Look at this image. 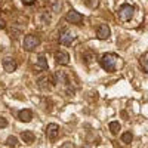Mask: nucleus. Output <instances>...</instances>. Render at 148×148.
<instances>
[{"label": "nucleus", "mask_w": 148, "mask_h": 148, "mask_svg": "<svg viewBox=\"0 0 148 148\" xmlns=\"http://www.w3.org/2000/svg\"><path fill=\"white\" fill-rule=\"evenodd\" d=\"M110 130H111V133H119V130H120V123L119 121H111L110 123Z\"/></svg>", "instance_id": "2eb2a0df"}, {"label": "nucleus", "mask_w": 148, "mask_h": 148, "mask_svg": "<svg viewBox=\"0 0 148 148\" xmlns=\"http://www.w3.org/2000/svg\"><path fill=\"white\" fill-rule=\"evenodd\" d=\"M21 2H22L24 5H33V3L36 2V0H21Z\"/></svg>", "instance_id": "412c9836"}, {"label": "nucleus", "mask_w": 148, "mask_h": 148, "mask_svg": "<svg viewBox=\"0 0 148 148\" xmlns=\"http://www.w3.org/2000/svg\"><path fill=\"white\" fill-rule=\"evenodd\" d=\"M3 68L8 71V73H12V71H15L16 70V61L14 58H5L3 59Z\"/></svg>", "instance_id": "1a4fd4ad"}, {"label": "nucleus", "mask_w": 148, "mask_h": 148, "mask_svg": "<svg viewBox=\"0 0 148 148\" xmlns=\"http://www.w3.org/2000/svg\"><path fill=\"white\" fill-rule=\"evenodd\" d=\"M6 144H8V145H10V147H16V144H18L16 136H9V138L6 139Z\"/></svg>", "instance_id": "f3484780"}, {"label": "nucleus", "mask_w": 148, "mask_h": 148, "mask_svg": "<svg viewBox=\"0 0 148 148\" xmlns=\"http://www.w3.org/2000/svg\"><path fill=\"white\" fill-rule=\"evenodd\" d=\"M132 139H133V135L130 132H126V133L121 135V142H125V144H130Z\"/></svg>", "instance_id": "dca6fc26"}, {"label": "nucleus", "mask_w": 148, "mask_h": 148, "mask_svg": "<svg viewBox=\"0 0 148 148\" xmlns=\"http://www.w3.org/2000/svg\"><path fill=\"white\" fill-rule=\"evenodd\" d=\"M65 19H67L68 22H71V24H77V25L83 22V16L79 14L77 10H74V9H71V10H68V12H67Z\"/></svg>", "instance_id": "39448f33"}, {"label": "nucleus", "mask_w": 148, "mask_h": 148, "mask_svg": "<svg viewBox=\"0 0 148 148\" xmlns=\"http://www.w3.org/2000/svg\"><path fill=\"white\" fill-rule=\"evenodd\" d=\"M34 133L31 132V130H24L22 133H21V139L25 142V144H31V142H34Z\"/></svg>", "instance_id": "9b49d317"}, {"label": "nucleus", "mask_w": 148, "mask_h": 148, "mask_svg": "<svg viewBox=\"0 0 148 148\" xmlns=\"http://www.w3.org/2000/svg\"><path fill=\"white\" fill-rule=\"evenodd\" d=\"M46 135H47L49 139H56L59 136V126L56 125V123H51V125H47Z\"/></svg>", "instance_id": "423d86ee"}, {"label": "nucleus", "mask_w": 148, "mask_h": 148, "mask_svg": "<svg viewBox=\"0 0 148 148\" xmlns=\"http://www.w3.org/2000/svg\"><path fill=\"white\" fill-rule=\"evenodd\" d=\"M55 83H70L68 77L65 76L64 71H56L55 73Z\"/></svg>", "instance_id": "f8f14e48"}, {"label": "nucleus", "mask_w": 148, "mask_h": 148, "mask_svg": "<svg viewBox=\"0 0 148 148\" xmlns=\"http://www.w3.org/2000/svg\"><path fill=\"white\" fill-rule=\"evenodd\" d=\"M18 119L24 123H28L31 119H33V113H31V110L25 108V110H21L19 113H18Z\"/></svg>", "instance_id": "9d476101"}, {"label": "nucleus", "mask_w": 148, "mask_h": 148, "mask_svg": "<svg viewBox=\"0 0 148 148\" xmlns=\"http://www.w3.org/2000/svg\"><path fill=\"white\" fill-rule=\"evenodd\" d=\"M133 12H135V8L132 5H127V3L121 5L120 9H119V18H120V21H123V22L130 21V18L133 16Z\"/></svg>", "instance_id": "f03ea898"}, {"label": "nucleus", "mask_w": 148, "mask_h": 148, "mask_svg": "<svg viewBox=\"0 0 148 148\" xmlns=\"http://www.w3.org/2000/svg\"><path fill=\"white\" fill-rule=\"evenodd\" d=\"M61 148H76V145H74L73 142H65L62 147H61Z\"/></svg>", "instance_id": "6ab92c4d"}, {"label": "nucleus", "mask_w": 148, "mask_h": 148, "mask_svg": "<svg viewBox=\"0 0 148 148\" xmlns=\"http://www.w3.org/2000/svg\"><path fill=\"white\" fill-rule=\"evenodd\" d=\"M37 67L42 68L43 71H47V68H49V65H47V59H46L43 55H40L39 58H37Z\"/></svg>", "instance_id": "ddd939ff"}, {"label": "nucleus", "mask_w": 148, "mask_h": 148, "mask_svg": "<svg viewBox=\"0 0 148 148\" xmlns=\"http://www.w3.org/2000/svg\"><path fill=\"white\" fill-rule=\"evenodd\" d=\"M121 59L116 55V53H105V55H102V58H101V67L105 70V71H108V73H113V71H116L119 67H121Z\"/></svg>", "instance_id": "f257e3e1"}, {"label": "nucleus", "mask_w": 148, "mask_h": 148, "mask_svg": "<svg viewBox=\"0 0 148 148\" xmlns=\"http://www.w3.org/2000/svg\"><path fill=\"white\" fill-rule=\"evenodd\" d=\"M39 43H40V39L37 36H34V34H28V36H25V39H24V49L25 51H33V49L36 47V46H39Z\"/></svg>", "instance_id": "7ed1b4c3"}, {"label": "nucleus", "mask_w": 148, "mask_h": 148, "mask_svg": "<svg viewBox=\"0 0 148 148\" xmlns=\"http://www.w3.org/2000/svg\"><path fill=\"white\" fill-rule=\"evenodd\" d=\"M73 40H74V36L71 34L70 30H67V28L61 30V33H59V43H61V45L68 46V45H71Z\"/></svg>", "instance_id": "20e7f679"}, {"label": "nucleus", "mask_w": 148, "mask_h": 148, "mask_svg": "<svg viewBox=\"0 0 148 148\" xmlns=\"http://www.w3.org/2000/svg\"><path fill=\"white\" fill-rule=\"evenodd\" d=\"M96 36H98V39H101V40L108 39L110 37V27L107 25V24H101L96 30Z\"/></svg>", "instance_id": "6e6552de"}, {"label": "nucleus", "mask_w": 148, "mask_h": 148, "mask_svg": "<svg viewBox=\"0 0 148 148\" xmlns=\"http://www.w3.org/2000/svg\"><path fill=\"white\" fill-rule=\"evenodd\" d=\"M5 28V19L3 18H0V30Z\"/></svg>", "instance_id": "4be33fe9"}, {"label": "nucleus", "mask_w": 148, "mask_h": 148, "mask_svg": "<svg viewBox=\"0 0 148 148\" xmlns=\"http://www.w3.org/2000/svg\"><path fill=\"white\" fill-rule=\"evenodd\" d=\"M6 126H8V121H6V119L0 117V127H6Z\"/></svg>", "instance_id": "aec40b11"}, {"label": "nucleus", "mask_w": 148, "mask_h": 148, "mask_svg": "<svg viewBox=\"0 0 148 148\" xmlns=\"http://www.w3.org/2000/svg\"><path fill=\"white\" fill-rule=\"evenodd\" d=\"M55 61H56V64H59V65H68L70 55L67 52H64V51H59V52L55 53Z\"/></svg>", "instance_id": "0eeeda50"}, {"label": "nucleus", "mask_w": 148, "mask_h": 148, "mask_svg": "<svg viewBox=\"0 0 148 148\" xmlns=\"http://www.w3.org/2000/svg\"><path fill=\"white\" fill-rule=\"evenodd\" d=\"M139 62H141V67H142V70H144L145 73H148V52H145V53L141 56Z\"/></svg>", "instance_id": "4468645a"}, {"label": "nucleus", "mask_w": 148, "mask_h": 148, "mask_svg": "<svg viewBox=\"0 0 148 148\" xmlns=\"http://www.w3.org/2000/svg\"><path fill=\"white\" fill-rule=\"evenodd\" d=\"M98 0H88V5H89V8H92V9H95L96 6H98Z\"/></svg>", "instance_id": "a211bd4d"}]
</instances>
